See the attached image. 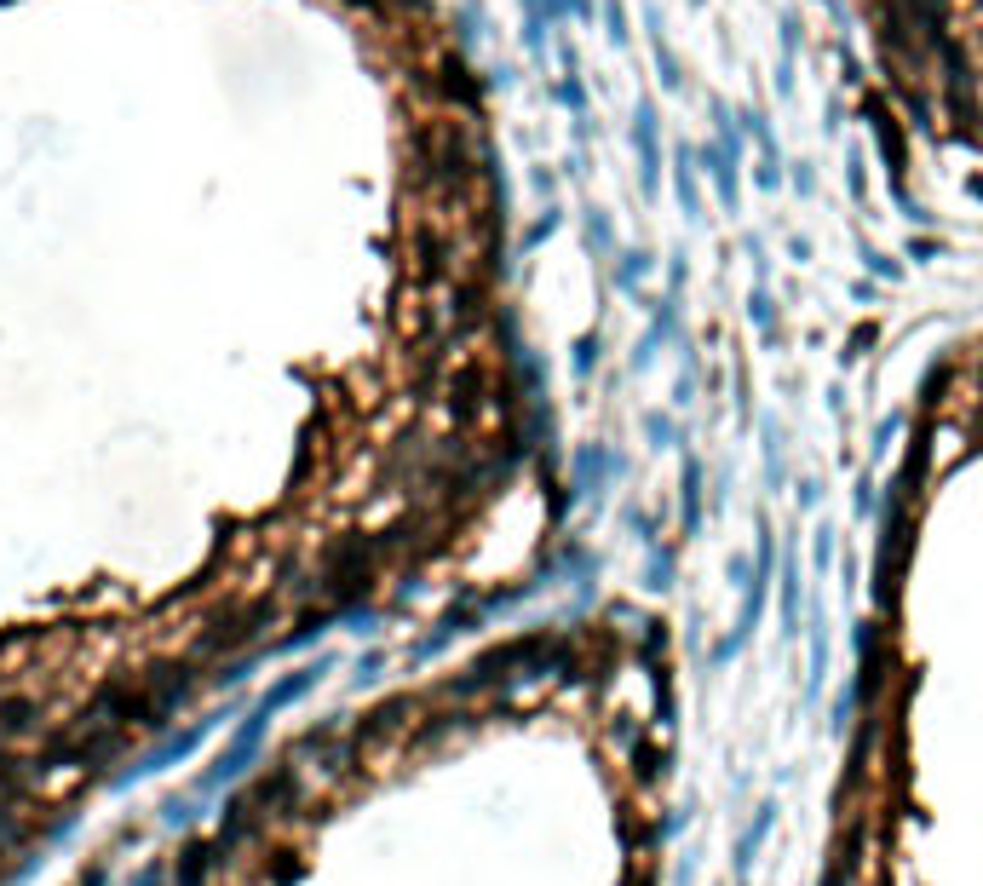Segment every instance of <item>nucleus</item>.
I'll list each match as a JSON object with an SVG mask.
<instances>
[{
  "instance_id": "4",
  "label": "nucleus",
  "mask_w": 983,
  "mask_h": 886,
  "mask_svg": "<svg viewBox=\"0 0 983 886\" xmlns=\"http://www.w3.org/2000/svg\"><path fill=\"white\" fill-rule=\"evenodd\" d=\"M41 725V702L35 697H6L0 702V737L12 743V737H29Z\"/></svg>"
},
{
  "instance_id": "5",
  "label": "nucleus",
  "mask_w": 983,
  "mask_h": 886,
  "mask_svg": "<svg viewBox=\"0 0 983 886\" xmlns=\"http://www.w3.org/2000/svg\"><path fill=\"white\" fill-rule=\"evenodd\" d=\"M305 685H311V674H294V679H282V685H276V691H271L265 702H259V708H265V714H276V708H282V702H294L299 691H305Z\"/></svg>"
},
{
  "instance_id": "3",
  "label": "nucleus",
  "mask_w": 983,
  "mask_h": 886,
  "mask_svg": "<svg viewBox=\"0 0 983 886\" xmlns=\"http://www.w3.org/2000/svg\"><path fill=\"white\" fill-rule=\"evenodd\" d=\"M219 858H225L219 846H202V840H196V846H184V852H179L173 881H179V886H207V875H213V863H219Z\"/></svg>"
},
{
  "instance_id": "2",
  "label": "nucleus",
  "mask_w": 983,
  "mask_h": 886,
  "mask_svg": "<svg viewBox=\"0 0 983 886\" xmlns=\"http://www.w3.org/2000/svg\"><path fill=\"white\" fill-rule=\"evenodd\" d=\"M265 720H271V714L259 708V714H253L242 731H236V743H230V754L219 760V771L207 777V789H213V783H230V777H242V771H248V760H253V748H259V731H265Z\"/></svg>"
},
{
  "instance_id": "1",
  "label": "nucleus",
  "mask_w": 983,
  "mask_h": 886,
  "mask_svg": "<svg viewBox=\"0 0 983 886\" xmlns=\"http://www.w3.org/2000/svg\"><path fill=\"white\" fill-rule=\"evenodd\" d=\"M276 616V605H253V610H219L213 622L202 628V639H196V651L202 656H219V651H236V645H248L253 633L265 628Z\"/></svg>"
},
{
  "instance_id": "6",
  "label": "nucleus",
  "mask_w": 983,
  "mask_h": 886,
  "mask_svg": "<svg viewBox=\"0 0 983 886\" xmlns=\"http://www.w3.org/2000/svg\"><path fill=\"white\" fill-rule=\"evenodd\" d=\"M156 881H161V869H144V875H138L133 886H156Z\"/></svg>"
},
{
  "instance_id": "7",
  "label": "nucleus",
  "mask_w": 983,
  "mask_h": 886,
  "mask_svg": "<svg viewBox=\"0 0 983 886\" xmlns=\"http://www.w3.org/2000/svg\"><path fill=\"white\" fill-rule=\"evenodd\" d=\"M81 886H104V875H98V869H92V875H87V881H81Z\"/></svg>"
}]
</instances>
